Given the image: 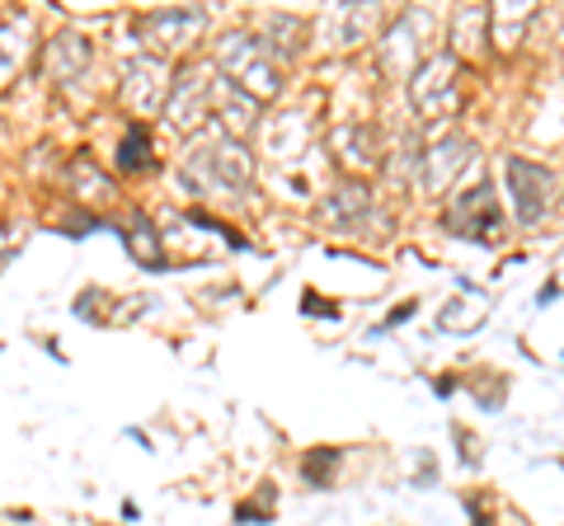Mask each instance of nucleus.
<instances>
[{
    "mask_svg": "<svg viewBox=\"0 0 564 526\" xmlns=\"http://www.w3.org/2000/svg\"><path fill=\"white\" fill-rule=\"evenodd\" d=\"M184 184L198 193V198H226V193H240L250 188L254 179V155L245 142H236V136H217L207 151L193 146L184 155Z\"/></svg>",
    "mask_w": 564,
    "mask_h": 526,
    "instance_id": "f257e3e1",
    "label": "nucleus"
},
{
    "mask_svg": "<svg viewBox=\"0 0 564 526\" xmlns=\"http://www.w3.org/2000/svg\"><path fill=\"white\" fill-rule=\"evenodd\" d=\"M217 66L226 76H231L236 90H245L250 99L269 103L282 80H278V62L269 57V47H263V39H254V33H226V39L217 43Z\"/></svg>",
    "mask_w": 564,
    "mask_h": 526,
    "instance_id": "f03ea898",
    "label": "nucleus"
},
{
    "mask_svg": "<svg viewBox=\"0 0 564 526\" xmlns=\"http://www.w3.org/2000/svg\"><path fill=\"white\" fill-rule=\"evenodd\" d=\"M410 103L419 109V118H429V122L462 113V62H456L452 52H433L410 80Z\"/></svg>",
    "mask_w": 564,
    "mask_h": 526,
    "instance_id": "7ed1b4c3",
    "label": "nucleus"
},
{
    "mask_svg": "<svg viewBox=\"0 0 564 526\" xmlns=\"http://www.w3.org/2000/svg\"><path fill=\"white\" fill-rule=\"evenodd\" d=\"M503 179H508V198L518 207V221L532 226L551 212L555 202V169L541 161H522V155H508L503 161Z\"/></svg>",
    "mask_w": 564,
    "mask_h": 526,
    "instance_id": "20e7f679",
    "label": "nucleus"
},
{
    "mask_svg": "<svg viewBox=\"0 0 564 526\" xmlns=\"http://www.w3.org/2000/svg\"><path fill=\"white\" fill-rule=\"evenodd\" d=\"M137 33L151 43V57H165V52H184L207 33V10L203 6H170L155 14H141Z\"/></svg>",
    "mask_w": 564,
    "mask_h": 526,
    "instance_id": "39448f33",
    "label": "nucleus"
},
{
    "mask_svg": "<svg viewBox=\"0 0 564 526\" xmlns=\"http://www.w3.org/2000/svg\"><path fill=\"white\" fill-rule=\"evenodd\" d=\"M419 39H429V14H423V10H404L400 20L386 29V43H381V72H386V76H395V80H414L419 66L433 57L429 43H419Z\"/></svg>",
    "mask_w": 564,
    "mask_h": 526,
    "instance_id": "423d86ee",
    "label": "nucleus"
},
{
    "mask_svg": "<svg viewBox=\"0 0 564 526\" xmlns=\"http://www.w3.org/2000/svg\"><path fill=\"white\" fill-rule=\"evenodd\" d=\"M221 80H212L207 66H184L180 80L170 85V99H165V122L174 132H198L207 122V109L217 99Z\"/></svg>",
    "mask_w": 564,
    "mask_h": 526,
    "instance_id": "0eeeda50",
    "label": "nucleus"
},
{
    "mask_svg": "<svg viewBox=\"0 0 564 526\" xmlns=\"http://www.w3.org/2000/svg\"><path fill=\"white\" fill-rule=\"evenodd\" d=\"M447 231L466 235V240H499L503 217H499V198L489 184H475L470 193H456V202L447 207Z\"/></svg>",
    "mask_w": 564,
    "mask_h": 526,
    "instance_id": "6e6552de",
    "label": "nucleus"
},
{
    "mask_svg": "<svg viewBox=\"0 0 564 526\" xmlns=\"http://www.w3.org/2000/svg\"><path fill=\"white\" fill-rule=\"evenodd\" d=\"M170 66L165 57H151V52H141V57L128 62V72H122V103H128L132 113H155L165 109L170 99Z\"/></svg>",
    "mask_w": 564,
    "mask_h": 526,
    "instance_id": "1a4fd4ad",
    "label": "nucleus"
},
{
    "mask_svg": "<svg viewBox=\"0 0 564 526\" xmlns=\"http://www.w3.org/2000/svg\"><path fill=\"white\" fill-rule=\"evenodd\" d=\"M475 161V142L470 136H443V142H433L423 151V193H447L452 179L462 174L466 165Z\"/></svg>",
    "mask_w": 564,
    "mask_h": 526,
    "instance_id": "9d476101",
    "label": "nucleus"
},
{
    "mask_svg": "<svg viewBox=\"0 0 564 526\" xmlns=\"http://www.w3.org/2000/svg\"><path fill=\"white\" fill-rule=\"evenodd\" d=\"M367 212H372V193H367V184H339L321 202V221L334 226V231H358V221Z\"/></svg>",
    "mask_w": 564,
    "mask_h": 526,
    "instance_id": "9b49d317",
    "label": "nucleus"
},
{
    "mask_svg": "<svg viewBox=\"0 0 564 526\" xmlns=\"http://www.w3.org/2000/svg\"><path fill=\"white\" fill-rule=\"evenodd\" d=\"M329 146L339 151V161L352 165V169H377V161H381L377 132L367 128V122H344V128H334Z\"/></svg>",
    "mask_w": 564,
    "mask_h": 526,
    "instance_id": "f8f14e48",
    "label": "nucleus"
},
{
    "mask_svg": "<svg viewBox=\"0 0 564 526\" xmlns=\"http://www.w3.org/2000/svg\"><path fill=\"white\" fill-rule=\"evenodd\" d=\"M489 43V10L485 6H462L452 14V57H475Z\"/></svg>",
    "mask_w": 564,
    "mask_h": 526,
    "instance_id": "ddd939ff",
    "label": "nucleus"
},
{
    "mask_svg": "<svg viewBox=\"0 0 564 526\" xmlns=\"http://www.w3.org/2000/svg\"><path fill=\"white\" fill-rule=\"evenodd\" d=\"M66 184L85 202H113V193H118L113 179L90 161V155H70V161H66Z\"/></svg>",
    "mask_w": 564,
    "mask_h": 526,
    "instance_id": "4468645a",
    "label": "nucleus"
},
{
    "mask_svg": "<svg viewBox=\"0 0 564 526\" xmlns=\"http://www.w3.org/2000/svg\"><path fill=\"white\" fill-rule=\"evenodd\" d=\"M90 43L80 39V33H57V39L47 43V72L57 76V80H76L85 66H90Z\"/></svg>",
    "mask_w": 564,
    "mask_h": 526,
    "instance_id": "2eb2a0df",
    "label": "nucleus"
},
{
    "mask_svg": "<svg viewBox=\"0 0 564 526\" xmlns=\"http://www.w3.org/2000/svg\"><path fill=\"white\" fill-rule=\"evenodd\" d=\"M302 39H306V20L302 14H269L263 20V47H269V57L278 62H292L296 52H302Z\"/></svg>",
    "mask_w": 564,
    "mask_h": 526,
    "instance_id": "dca6fc26",
    "label": "nucleus"
},
{
    "mask_svg": "<svg viewBox=\"0 0 564 526\" xmlns=\"http://www.w3.org/2000/svg\"><path fill=\"white\" fill-rule=\"evenodd\" d=\"M217 118H221V136H240L259 122V99H250L236 85H221V103H217Z\"/></svg>",
    "mask_w": 564,
    "mask_h": 526,
    "instance_id": "f3484780",
    "label": "nucleus"
},
{
    "mask_svg": "<svg viewBox=\"0 0 564 526\" xmlns=\"http://www.w3.org/2000/svg\"><path fill=\"white\" fill-rule=\"evenodd\" d=\"M532 20H536V6H527V0H522V6H513V10H508V6H494V10H489V43L503 47V52L518 47Z\"/></svg>",
    "mask_w": 564,
    "mask_h": 526,
    "instance_id": "a211bd4d",
    "label": "nucleus"
},
{
    "mask_svg": "<svg viewBox=\"0 0 564 526\" xmlns=\"http://www.w3.org/2000/svg\"><path fill=\"white\" fill-rule=\"evenodd\" d=\"M128 250H132V259L141 263V269H165V244H161V231L141 217V212H132V221H128Z\"/></svg>",
    "mask_w": 564,
    "mask_h": 526,
    "instance_id": "6ab92c4d",
    "label": "nucleus"
},
{
    "mask_svg": "<svg viewBox=\"0 0 564 526\" xmlns=\"http://www.w3.org/2000/svg\"><path fill=\"white\" fill-rule=\"evenodd\" d=\"M29 57V24L24 20H6L0 24V85H6Z\"/></svg>",
    "mask_w": 564,
    "mask_h": 526,
    "instance_id": "aec40b11",
    "label": "nucleus"
},
{
    "mask_svg": "<svg viewBox=\"0 0 564 526\" xmlns=\"http://www.w3.org/2000/svg\"><path fill=\"white\" fill-rule=\"evenodd\" d=\"M485 315H489L485 292H470V302H466V296H456V302L437 315V325H443V329H475V325H485Z\"/></svg>",
    "mask_w": 564,
    "mask_h": 526,
    "instance_id": "412c9836",
    "label": "nucleus"
},
{
    "mask_svg": "<svg viewBox=\"0 0 564 526\" xmlns=\"http://www.w3.org/2000/svg\"><path fill=\"white\" fill-rule=\"evenodd\" d=\"M151 165V132H147V122H132V132L122 136V146H118V169H147Z\"/></svg>",
    "mask_w": 564,
    "mask_h": 526,
    "instance_id": "4be33fe9",
    "label": "nucleus"
},
{
    "mask_svg": "<svg viewBox=\"0 0 564 526\" xmlns=\"http://www.w3.org/2000/svg\"><path fill=\"white\" fill-rule=\"evenodd\" d=\"M334 461H339V451H334V447H325V451H311V461H306V480H311V484H315V480H325Z\"/></svg>",
    "mask_w": 564,
    "mask_h": 526,
    "instance_id": "5701e85b",
    "label": "nucleus"
},
{
    "mask_svg": "<svg viewBox=\"0 0 564 526\" xmlns=\"http://www.w3.org/2000/svg\"><path fill=\"white\" fill-rule=\"evenodd\" d=\"M24 244V226H0V254H14Z\"/></svg>",
    "mask_w": 564,
    "mask_h": 526,
    "instance_id": "b1692460",
    "label": "nucleus"
}]
</instances>
